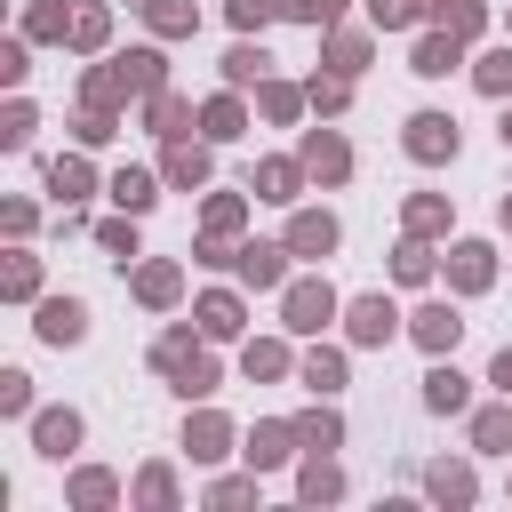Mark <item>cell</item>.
Masks as SVG:
<instances>
[{
  "label": "cell",
  "mask_w": 512,
  "mask_h": 512,
  "mask_svg": "<svg viewBox=\"0 0 512 512\" xmlns=\"http://www.w3.org/2000/svg\"><path fill=\"white\" fill-rule=\"evenodd\" d=\"M504 216H512V208H504Z\"/></svg>",
  "instance_id": "cell-29"
},
{
  "label": "cell",
  "mask_w": 512,
  "mask_h": 512,
  "mask_svg": "<svg viewBox=\"0 0 512 512\" xmlns=\"http://www.w3.org/2000/svg\"><path fill=\"white\" fill-rule=\"evenodd\" d=\"M232 16H240V24H264V16H272V0H232Z\"/></svg>",
  "instance_id": "cell-26"
},
{
  "label": "cell",
  "mask_w": 512,
  "mask_h": 512,
  "mask_svg": "<svg viewBox=\"0 0 512 512\" xmlns=\"http://www.w3.org/2000/svg\"><path fill=\"white\" fill-rule=\"evenodd\" d=\"M352 336H360V344H384V336H392V304H384V296H360V304H352Z\"/></svg>",
  "instance_id": "cell-3"
},
{
  "label": "cell",
  "mask_w": 512,
  "mask_h": 512,
  "mask_svg": "<svg viewBox=\"0 0 512 512\" xmlns=\"http://www.w3.org/2000/svg\"><path fill=\"white\" fill-rule=\"evenodd\" d=\"M200 168H208L200 152H176V160H168V176H176V184H200Z\"/></svg>",
  "instance_id": "cell-22"
},
{
  "label": "cell",
  "mask_w": 512,
  "mask_h": 512,
  "mask_svg": "<svg viewBox=\"0 0 512 512\" xmlns=\"http://www.w3.org/2000/svg\"><path fill=\"white\" fill-rule=\"evenodd\" d=\"M320 320H328V288H312V280L288 288V328H320Z\"/></svg>",
  "instance_id": "cell-4"
},
{
  "label": "cell",
  "mask_w": 512,
  "mask_h": 512,
  "mask_svg": "<svg viewBox=\"0 0 512 512\" xmlns=\"http://www.w3.org/2000/svg\"><path fill=\"white\" fill-rule=\"evenodd\" d=\"M128 88H160V56H128V64H112V72H96V104H112V96H128Z\"/></svg>",
  "instance_id": "cell-1"
},
{
  "label": "cell",
  "mask_w": 512,
  "mask_h": 512,
  "mask_svg": "<svg viewBox=\"0 0 512 512\" xmlns=\"http://www.w3.org/2000/svg\"><path fill=\"white\" fill-rule=\"evenodd\" d=\"M304 168H312V176H344V144H336V136H312V144H304Z\"/></svg>",
  "instance_id": "cell-7"
},
{
  "label": "cell",
  "mask_w": 512,
  "mask_h": 512,
  "mask_svg": "<svg viewBox=\"0 0 512 512\" xmlns=\"http://www.w3.org/2000/svg\"><path fill=\"white\" fill-rule=\"evenodd\" d=\"M280 8H288V16H304V24H328L344 0H280Z\"/></svg>",
  "instance_id": "cell-18"
},
{
  "label": "cell",
  "mask_w": 512,
  "mask_h": 512,
  "mask_svg": "<svg viewBox=\"0 0 512 512\" xmlns=\"http://www.w3.org/2000/svg\"><path fill=\"white\" fill-rule=\"evenodd\" d=\"M488 280V248H456V288H480Z\"/></svg>",
  "instance_id": "cell-13"
},
{
  "label": "cell",
  "mask_w": 512,
  "mask_h": 512,
  "mask_svg": "<svg viewBox=\"0 0 512 512\" xmlns=\"http://www.w3.org/2000/svg\"><path fill=\"white\" fill-rule=\"evenodd\" d=\"M288 248H304V256H320V248H336V224H328V216H296V232H288Z\"/></svg>",
  "instance_id": "cell-6"
},
{
  "label": "cell",
  "mask_w": 512,
  "mask_h": 512,
  "mask_svg": "<svg viewBox=\"0 0 512 512\" xmlns=\"http://www.w3.org/2000/svg\"><path fill=\"white\" fill-rule=\"evenodd\" d=\"M112 200H120V208H144V200H152V176H120Z\"/></svg>",
  "instance_id": "cell-16"
},
{
  "label": "cell",
  "mask_w": 512,
  "mask_h": 512,
  "mask_svg": "<svg viewBox=\"0 0 512 512\" xmlns=\"http://www.w3.org/2000/svg\"><path fill=\"white\" fill-rule=\"evenodd\" d=\"M456 328H464V320H456L448 304H424V312H416V336H424L432 352H440V344H456Z\"/></svg>",
  "instance_id": "cell-5"
},
{
  "label": "cell",
  "mask_w": 512,
  "mask_h": 512,
  "mask_svg": "<svg viewBox=\"0 0 512 512\" xmlns=\"http://www.w3.org/2000/svg\"><path fill=\"white\" fill-rule=\"evenodd\" d=\"M248 456H256V464H280V456H288V432H280V424H264V432H256V448H248Z\"/></svg>",
  "instance_id": "cell-14"
},
{
  "label": "cell",
  "mask_w": 512,
  "mask_h": 512,
  "mask_svg": "<svg viewBox=\"0 0 512 512\" xmlns=\"http://www.w3.org/2000/svg\"><path fill=\"white\" fill-rule=\"evenodd\" d=\"M496 384H504V392H512V352H496Z\"/></svg>",
  "instance_id": "cell-27"
},
{
  "label": "cell",
  "mask_w": 512,
  "mask_h": 512,
  "mask_svg": "<svg viewBox=\"0 0 512 512\" xmlns=\"http://www.w3.org/2000/svg\"><path fill=\"white\" fill-rule=\"evenodd\" d=\"M408 152H416V160H448V152H456V120L416 112V120H408Z\"/></svg>",
  "instance_id": "cell-2"
},
{
  "label": "cell",
  "mask_w": 512,
  "mask_h": 512,
  "mask_svg": "<svg viewBox=\"0 0 512 512\" xmlns=\"http://www.w3.org/2000/svg\"><path fill=\"white\" fill-rule=\"evenodd\" d=\"M224 72H232V80H256V72H264V56H256V48H232V56H224Z\"/></svg>",
  "instance_id": "cell-19"
},
{
  "label": "cell",
  "mask_w": 512,
  "mask_h": 512,
  "mask_svg": "<svg viewBox=\"0 0 512 512\" xmlns=\"http://www.w3.org/2000/svg\"><path fill=\"white\" fill-rule=\"evenodd\" d=\"M40 336H48V344H72V336H80V304H48V312H40Z\"/></svg>",
  "instance_id": "cell-8"
},
{
  "label": "cell",
  "mask_w": 512,
  "mask_h": 512,
  "mask_svg": "<svg viewBox=\"0 0 512 512\" xmlns=\"http://www.w3.org/2000/svg\"><path fill=\"white\" fill-rule=\"evenodd\" d=\"M144 296H152V304H168V296H176V272H168V264H152V272H144Z\"/></svg>",
  "instance_id": "cell-21"
},
{
  "label": "cell",
  "mask_w": 512,
  "mask_h": 512,
  "mask_svg": "<svg viewBox=\"0 0 512 512\" xmlns=\"http://www.w3.org/2000/svg\"><path fill=\"white\" fill-rule=\"evenodd\" d=\"M504 144H512V120H504Z\"/></svg>",
  "instance_id": "cell-28"
},
{
  "label": "cell",
  "mask_w": 512,
  "mask_h": 512,
  "mask_svg": "<svg viewBox=\"0 0 512 512\" xmlns=\"http://www.w3.org/2000/svg\"><path fill=\"white\" fill-rule=\"evenodd\" d=\"M512 440V416H480V448H504Z\"/></svg>",
  "instance_id": "cell-24"
},
{
  "label": "cell",
  "mask_w": 512,
  "mask_h": 512,
  "mask_svg": "<svg viewBox=\"0 0 512 512\" xmlns=\"http://www.w3.org/2000/svg\"><path fill=\"white\" fill-rule=\"evenodd\" d=\"M240 272H248L256 288H272V280H280V248H240Z\"/></svg>",
  "instance_id": "cell-9"
},
{
  "label": "cell",
  "mask_w": 512,
  "mask_h": 512,
  "mask_svg": "<svg viewBox=\"0 0 512 512\" xmlns=\"http://www.w3.org/2000/svg\"><path fill=\"white\" fill-rule=\"evenodd\" d=\"M288 184H296V168H288V160H272V168H264V192H272V200H288Z\"/></svg>",
  "instance_id": "cell-23"
},
{
  "label": "cell",
  "mask_w": 512,
  "mask_h": 512,
  "mask_svg": "<svg viewBox=\"0 0 512 512\" xmlns=\"http://www.w3.org/2000/svg\"><path fill=\"white\" fill-rule=\"evenodd\" d=\"M208 136H240V104H232V96L208 104Z\"/></svg>",
  "instance_id": "cell-15"
},
{
  "label": "cell",
  "mask_w": 512,
  "mask_h": 512,
  "mask_svg": "<svg viewBox=\"0 0 512 512\" xmlns=\"http://www.w3.org/2000/svg\"><path fill=\"white\" fill-rule=\"evenodd\" d=\"M200 328H208V336H232V328H240V304H232V296H208V304H200Z\"/></svg>",
  "instance_id": "cell-10"
},
{
  "label": "cell",
  "mask_w": 512,
  "mask_h": 512,
  "mask_svg": "<svg viewBox=\"0 0 512 512\" xmlns=\"http://www.w3.org/2000/svg\"><path fill=\"white\" fill-rule=\"evenodd\" d=\"M40 440H48L56 456H64V448H72V416H48V424H40Z\"/></svg>",
  "instance_id": "cell-25"
},
{
  "label": "cell",
  "mask_w": 512,
  "mask_h": 512,
  "mask_svg": "<svg viewBox=\"0 0 512 512\" xmlns=\"http://www.w3.org/2000/svg\"><path fill=\"white\" fill-rule=\"evenodd\" d=\"M424 384H432V392H424L432 408H464V376H456V368H432Z\"/></svg>",
  "instance_id": "cell-11"
},
{
  "label": "cell",
  "mask_w": 512,
  "mask_h": 512,
  "mask_svg": "<svg viewBox=\"0 0 512 512\" xmlns=\"http://www.w3.org/2000/svg\"><path fill=\"white\" fill-rule=\"evenodd\" d=\"M480 88L504 96V88H512V56H488V64H480Z\"/></svg>",
  "instance_id": "cell-17"
},
{
  "label": "cell",
  "mask_w": 512,
  "mask_h": 512,
  "mask_svg": "<svg viewBox=\"0 0 512 512\" xmlns=\"http://www.w3.org/2000/svg\"><path fill=\"white\" fill-rule=\"evenodd\" d=\"M448 64H456V32H440V40L416 48V72H448Z\"/></svg>",
  "instance_id": "cell-12"
},
{
  "label": "cell",
  "mask_w": 512,
  "mask_h": 512,
  "mask_svg": "<svg viewBox=\"0 0 512 512\" xmlns=\"http://www.w3.org/2000/svg\"><path fill=\"white\" fill-rule=\"evenodd\" d=\"M48 184H56V192H64V200H72V192H80V184H88V176H80V160H56V168H48Z\"/></svg>",
  "instance_id": "cell-20"
}]
</instances>
